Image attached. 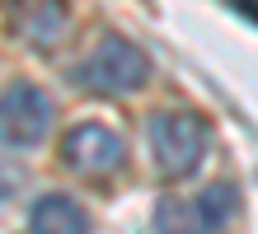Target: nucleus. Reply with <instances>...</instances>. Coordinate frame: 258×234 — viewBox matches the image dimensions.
Returning a JSON list of instances; mask_svg holds the SVG:
<instances>
[{"label": "nucleus", "instance_id": "3", "mask_svg": "<svg viewBox=\"0 0 258 234\" xmlns=\"http://www.w3.org/2000/svg\"><path fill=\"white\" fill-rule=\"evenodd\" d=\"M150 150H155V169L164 178H188L207 154V122L197 113H155Z\"/></svg>", "mask_w": 258, "mask_h": 234}, {"label": "nucleus", "instance_id": "2", "mask_svg": "<svg viewBox=\"0 0 258 234\" xmlns=\"http://www.w3.org/2000/svg\"><path fill=\"white\" fill-rule=\"evenodd\" d=\"M235 215V187L211 183L197 197H164L155 206V234H221Z\"/></svg>", "mask_w": 258, "mask_h": 234}, {"label": "nucleus", "instance_id": "8", "mask_svg": "<svg viewBox=\"0 0 258 234\" xmlns=\"http://www.w3.org/2000/svg\"><path fill=\"white\" fill-rule=\"evenodd\" d=\"M24 178H19V169H10V164H0V206L14 197V187H19Z\"/></svg>", "mask_w": 258, "mask_h": 234}, {"label": "nucleus", "instance_id": "5", "mask_svg": "<svg viewBox=\"0 0 258 234\" xmlns=\"http://www.w3.org/2000/svg\"><path fill=\"white\" fill-rule=\"evenodd\" d=\"M47 131H52V99L38 85L19 80L0 89V145L24 150V145H38Z\"/></svg>", "mask_w": 258, "mask_h": 234}, {"label": "nucleus", "instance_id": "7", "mask_svg": "<svg viewBox=\"0 0 258 234\" xmlns=\"http://www.w3.org/2000/svg\"><path fill=\"white\" fill-rule=\"evenodd\" d=\"M66 5H19L10 14V33L28 47H52L66 28Z\"/></svg>", "mask_w": 258, "mask_h": 234}, {"label": "nucleus", "instance_id": "1", "mask_svg": "<svg viewBox=\"0 0 258 234\" xmlns=\"http://www.w3.org/2000/svg\"><path fill=\"white\" fill-rule=\"evenodd\" d=\"M75 75H80V85L94 89V94H136L150 80V61H146V52L136 42L108 33V38L94 42V52L80 61Z\"/></svg>", "mask_w": 258, "mask_h": 234}, {"label": "nucleus", "instance_id": "6", "mask_svg": "<svg viewBox=\"0 0 258 234\" xmlns=\"http://www.w3.org/2000/svg\"><path fill=\"white\" fill-rule=\"evenodd\" d=\"M28 229L33 234H89V211L66 192H47L28 211Z\"/></svg>", "mask_w": 258, "mask_h": 234}, {"label": "nucleus", "instance_id": "4", "mask_svg": "<svg viewBox=\"0 0 258 234\" xmlns=\"http://www.w3.org/2000/svg\"><path fill=\"white\" fill-rule=\"evenodd\" d=\"M61 164L80 178H103L117 174L127 164V140L113 127H99V122H80L61 136Z\"/></svg>", "mask_w": 258, "mask_h": 234}]
</instances>
